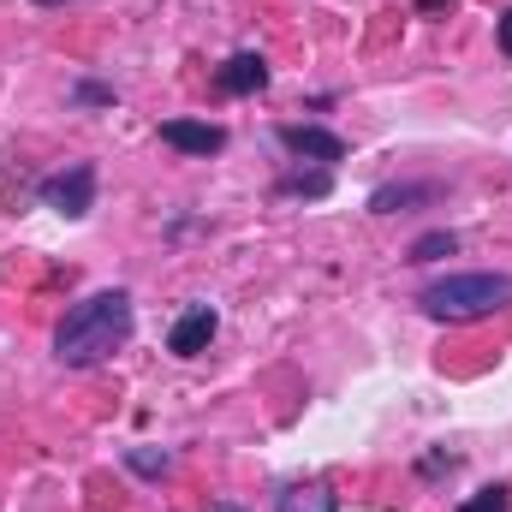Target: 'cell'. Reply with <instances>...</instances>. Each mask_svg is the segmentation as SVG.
Returning a JSON list of instances; mask_svg holds the SVG:
<instances>
[{
  "mask_svg": "<svg viewBox=\"0 0 512 512\" xmlns=\"http://www.w3.org/2000/svg\"><path fill=\"white\" fill-rule=\"evenodd\" d=\"M215 328H221V316H215L209 304H191V310L173 322V334H167V352H173V358H197V352L215 340Z\"/></svg>",
  "mask_w": 512,
  "mask_h": 512,
  "instance_id": "obj_4",
  "label": "cell"
},
{
  "mask_svg": "<svg viewBox=\"0 0 512 512\" xmlns=\"http://www.w3.org/2000/svg\"><path fill=\"white\" fill-rule=\"evenodd\" d=\"M512 304V274H447L423 286V316L435 322H483Z\"/></svg>",
  "mask_w": 512,
  "mask_h": 512,
  "instance_id": "obj_2",
  "label": "cell"
},
{
  "mask_svg": "<svg viewBox=\"0 0 512 512\" xmlns=\"http://www.w3.org/2000/svg\"><path fill=\"white\" fill-rule=\"evenodd\" d=\"M131 328H137L131 292H120V286L90 292L84 304L66 310V322H60V334H54V358H60L66 370H90V364H102V358H114V352L126 346Z\"/></svg>",
  "mask_w": 512,
  "mask_h": 512,
  "instance_id": "obj_1",
  "label": "cell"
},
{
  "mask_svg": "<svg viewBox=\"0 0 512 512\" xmlns=\"http://www.w3.org/2000/svg\"><path fill=\"white\" fill-rule=\"evenodd\" d=\"M36 197H42V209H54V215H66V221H84V215L96 209V167H90V161H72L66 173L42 179Z\"/></svg>",
  "mask_w": 512,
  "mask_h": 512,
  "instance_id": "obj_3",
  "label": "cell"
},
{
  "mask_svg": "<svg viewBox=\"0 0 512 512\" xmlns=\"http://www.w3.org/2000/svg\"><path fill=\"white\" fill-rule=\"evenodd\" d=\"M72 102H90V108L102 102V108H108V102H114V90H102V84H72Z\"/></svg>",
  "mask_w": 512,
  "mask_h": 512,
  "instance_id": "obj_14",
  "label": "cell"
},
{
  "mask_svg": "<svg viewBox=\"0 0 512 512\" xmlns=\"http://www.w3.org/2000/svg\"><path fill=\"white\" fill-rule=\"evenodd\" d=\"M209 512H245V507H233V501H215V507H209Z\"/></svg>",
  "mask_w": 512,
  "mask_h": 512,
  "instance_id": "obj_17",
  "label": "cell"
},
{
  "mask_svg": "<svg viewBox=\"0 0 512 512\" xmlns=\"http://www.w3.org/2000/svg\"><path fill=\"white\" fill-rule=\"evenodd\" d=\"M161 143H173L179 155H221L227 131L209 126V120H161Z\"/></svg>",
  "mask_w": 512,
  "mask_h": 512,
  "instance_id": "obj_5",
  "label": "cell"
},
{
  "mask_svg": "<svg viewBox=\"0 0 512 512\" xmlns=\"http://www.w3.org/2000/svg\"><path fill=\"white\" fill-rule=\"evenodd\" d=\"M417 6H423V12H441V6H453V0H417Z\"/></svg>",
  "mask_w": 512,
  "mask_h": 512,
  "instance_id": "obj_16",
  "label": "cell"
},
{
  "mask_svg": "<svg viewBox=\"0 0 512 512\" xmlns=\"http://www.w3.org/2000/svg\"><path fill=\"white\" fill-rule=\"evenodd\" d=\"M280 143L292 155H304V161H322V167L346 161V137H334V131H322V126H280Z\"/></svg>",
  "mask_w": 512,
  "mask_h": 512,
  "instance_id": "obj_6",
  "label": "cell"
},
{
  "mask_svg": "<svg viewBox=\"0 0 512 512\" xmlns=\"http://www.w3.org/2000/svg\"><path fill=\"white\" fill-rule=\"evenodd\" d=\"M126 465H131V471H143V477H161V471H167L173 459H167V453H149V447H131Z\"/></svg>",
  "mask_w": 512,
  "mask_h": 512,
  "instance_id": "obj_13",
  "label": "cell"
},
{
  "mask_svg": "<svg viewBox=\"0 0 512 512\" xmlns=\"http://www.w3.org/2000/svg\"><path fill=\"white\" fill-rule=\"evenodd\" d=\"M453 251H459L453 233H423V239L411 245V262H441V256H453Z\"/></svg>",
  "mask_w": 512,
  "mask_h": 512,
  "instance_id": "obj_11",
  "label": "cell"
},
{
  "mask_svg": "<svg viewBox=\"0 0 512 512\" xmlns=\"http://www.w3.org/2000/svg\"><path fill=\"white\" fill-rule=\"evenodd\" d=\"M274 512H340V495L328 489V483H286L280 489V501H274Z\"/></svg>",
  "mask_w": 512,
  "mask_h": 512,
  "instance_id": "obj_8",
  "label": "cell"
},
{
  "mask_svg": "<svg viewBox=\"0 0 512 512\" xmlns=\"http://www.w3.org/2000/svg\"><path fill=\"white\" fill-rule=\"evenodd\" d=\"M36 6H66V0H36Z\"/></svg>",
  "mask_w": 512,
  "mask_h": 512,
  "instance_id": "obj_18",
  "label": "cell"
},
{
  "mask_svg": "<svg viewBox=\"0 0 512 512\" xmlns=\"http://www.w3.org/2000/svg\"><path fill=\"white\" fill-rule=\"evenodd\" d=\"M417 197H435L429 185H382L376 197H370V209L376 215H399V203H417Z\"/></svg>",
  "mask_w": 512,
  "mask_h": 512,
  "instance_id": "obj_9",
  "label": "cell"
},
{
  "mask_svg": "<svg viewBox=\"0 0 512 512\" xmlns=\"http://www.w3.org/2000/svg\"><path fill=\"white\" fill-rule=\"evenodd\" d=\"M495 36H501V54L512 60V12H501V30H495Z\"/></svg>",
  "mask_w": 512,
  "mask_h": 512,
  "instance_id": "obj_15",
  "label": "cell"
},
{
  "mask_svg": "<svg viewBox=\"0 0 512 512\" xmlns=\"http://www.w3.org/2000/svg\"><path fill=\"white\" fill-rule=\"evenodd\" d=\"M280 197H328V173H292L280 179Z\"/></svg>",
  "mask_w": 512,
  "mask_h": 512,
  "instance_id": "obj_12",
  "label": "cell"
},
{
  "mask_svg": "<svg viewBox=\"0 0 512 512\" xmlns=\"http://www.w3.org/2000/svg\"><path fill=\"white\" fill-rule=\"evenodd\" d=\"M459 512H512V489L507 483H495V489H477V495H465Z\"/></svg>",
  "mask_w": 512,
  "mask_h": 512,
  "instance_id": "obj_10",
  "label": "cell"
},
{
  "mask_svg": "<svg viewBox=\"0 0 512 512\" xmlns=\"http://www.w3.org/2000/svg\"><path fill=\"white\" fill-rule=\"evenodd\" d=\"M215 78H221L227 96H256V90L268 84V60H262V54H233Z\"/></svg>",
  "mask_w": 512,
  "mask_h": 512,
  "instance_id": "obj_7",
  "label": "cell"
}]
</instances>
